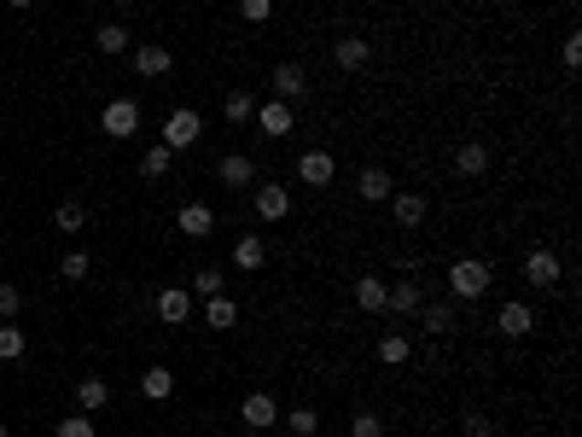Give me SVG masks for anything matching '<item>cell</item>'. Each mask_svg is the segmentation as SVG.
Returning <instances> with one entry per match:
<instances>
[{
	"instance_id": "30",
	"label": "cell",
	"mask_w": 582,
	"mask_h": 437,
	"mask_svg": "<svg viewBox=\"0 0 582 437\" xmlns=\"http://www.w3.org/2000/svg\"><path fill=\"white\" fill-rule=\"evenodd\" d=\"M93 41H100V53H129V29H122V24H100V29H93Z\"/></svg>"
},
{
	"instance_id": "4",
	"label": "cell",
	"mask_w": 582,
	"mask_h": 437,
	"mask_svg": "<svg viewBox=\"0 0 582 437\" xmlns=\"http://www.w3.org/2000/svg\"><path fill=\"white\" fill-rule=\"evenodd\" d=\"M100 129L111 134V140H134V134H140V105H134V100H111V105L100 112Z\"/></svg>"
},
{
	"instance_id": "42",
	"label": "cell",
	"mask_w": 582,
	"mask_h": 437,
	"mask_svg": "<svg viewBox=\"0 0 582 437\" xmlns=\"http://www.w3.org/2000/svg\"><path fill=\"white\" fill-rule=\"evenodd\" d=\"M0 437H12V426H0Z\"/></svg>"
},
{
	"instance_id": "22",
	"label": "cell",
	"mask_w": 582,
	"mask_h": 437,
	"mask_svg": "<svg viewBox=\"0 0 582 437\" xmlns=\"http://www.w3.org/2000/svg\"><path fill=\"white\" fill-rule=\"evenodd\" d=\"M419 321H426V333H431V338H449L460 315H454V304H419Z\"/></svg>"
},
{
	"instance_id": "18",
	"label": "cell",
	"mask_w": 582,
	"mask_h": 437,
	"mask_svg": "<svg viewBox=\"0 0 582 437\" xmlns=\"http://www.w3.org/2000/svg\"><path fill=\"white\" fill-rule=\"evenodd\" d=\"M390 193H397V181H390V169H361V205H390Z\"/></svg>"
},
{
	"instance_id": "23",
	"label": "cell",
	"mask_w": 582,
	"mask_h": 437,
	"mask_svg": "<svg viewBox=\"0 0 582 437\" xmlns=\"http://www.w3.org/2000/svg\"><path fill=\"white\" fill-rule=\"evenodd\" d=\"M140 397L169 402V397H175V373H169V368H146V373H140Z\"/></svg>"
},
{
	"instance_id": "11",
	"label": "cell",
	"mask_w": 582,
	"mask_h": 437,
	"mask_svg": "<svg viewBox=\"0 0 582 437\" xmlns=\"http://www.w3.org/2000/svg\"><path fill=\"white\" fill-rule=\"evenodd\" d=\"M559 257L554 251H547V245H536V251H530L524 257V280H530V286H536V292H547V286H559Z\"/></svg>"
},
{
	"instance_id": "38",
	"label": "cell",
	"mask_w": 582,
	"mask_h": 437,
	"mask_svg": "<svg viewBox=\"0 0 582 437\" xmlns=\"http://www.w3.org/2000/svg\"><path fill=\"white\" fill-rule=\"evenodd\" d=\"M58 274H65V280H88V251H65V257H58Z\"/></svg>"
},
{
	"instance_id": "28",
	"label": "cell",
	"mask_w": 582,
	"mask_h": 437,
	"mask_svg": "<svg viewBox=\"0 0 582 437\" xmlns=\"http://www.w3.org/2000/svg\"><path fill=\"white\" fill-rule=\"evenodd\" d=\"M169 169H175V152H169V146H152L146 158H140V176H146V181H164Z\"/></svg>"
},
{
	"instance_id": "8",
	"label": "cell",
	"mask_w": 582,
	"mask_h": 437,
	"mask_svg": "<svg viewBox=\"0 0 582 437\" xmlns=\"http://www.w3.org/2000/svg\"><path fill=\"white\" fill-rule=\"evenodd\" d=\"M419 304H426V286H419L414 274H402L397 286H385V309H390V315H419Z\"/></svg>"
},
{
	"instance_id": "41",
	"label": "cell",
	"mask_w": 582,
	"mask_h": 437,
	"mask_svg": "<svg viewBox=\"0 0 582 437\" xmlns=\"http://www.w3.org/2000/svg\"><path fill=\"white\" fill-rule=\"evenodd\" d=\"M6 6H36V0H6Z\"/></svg>"
},
{
	"instance_id": "21",
	"label": "cell",
	"mask_w": 582,
	"mask_h": 437,
	"mask_svg": "<svg viewBox=\"0 0 582 437\" xmlns=\"http://www.w3.org/2000/svg\"><path fill=\"white\" fill-rule=\"evenodd\" d=\"M390 216H397L402 228H419L426 222V193H390Z\"/></svg>"
},
{
	"instance_id": "20",
	"label": "cell",
	"mask_w": 582,
	"mask_h": 437,
	"mask_svg": "<svg viewBox=\"0 0 582 437\" xmlns=\"http://www.w3.org/2000/svg\"><path fill=\"white\" fill-rule=\"evenodd\" d=\"M204 321H210L216 333H233V326H239V304H233L228 292H216V298H204Z\"/></svg>"
},
{
	"instance_id": "10",
	"label": "cell",
	"mask_w": 582,
	"mask_h": 437,
	"mask_svg": "<svg viewBox=\"0 0 582 437\" xmlns=\"http://www.w3.org/2000/svg\"><path fill=\"white\" fill-rule=\"evenodd\" d=\"M257 129L269 134V140H286V134L297 129L291 105H286V100H262V105H257Z\"/></svg>"
},
{
	"instance_id": "17",
	"label": "cell",
	"mask_w": 582,
	"mask_h": 437,
	"mask_svg": "<svg viewBox=\"0 0 582 437\" xmlns=\"http://www.w3.org/2000/svg\"><path fill=\"white\" fill-rule=\"evenodd\" d=\"M134 70L140 76H169V70H175V53L157 47V41H146V47H134Z\"/></svg>"
},
{
	"instance_id": "32",
	"label": "cell",
	"mask_w": 582,
	"mask_h": 437,
	"mask_svg": "<svg viewBox=\"0 0 582 437\" xmlns=\"http://www.w3.org/2000/svg\"><path fill=\"white\" fill-rule=\"evenodd\" d=\"M286 426H291V437H314V432H321V414H314V409H291Z\"/></svg>"
},
{
	"instance_id": "13",
	"label": "cell",
	"mask_w": 582,
	"mask_h": 437,
	"mask_svg": "<svg viewBox=\"0 0 582 437\" xmlns=\"http://www.w3.org/2000/svg\"><path fill=\"white\" fill-rule=\"evenodd\" d=\"M175 228L186 233V240H210V233H216V210L193 198V205H181V210H175Z\"/></svg>"
},
{
	"instance_id": "37",
	"label": "cell",
	"mask_w": 582,
	"mask_h": 437,
	"mask_svg": "<svg viewBox=\"0 0 582 437\" xmlns=\"http://www.w3.org/2000/svg\"><path fill=\"white\" fill-rule=\"evenodd\" d=\"M239 18L245 24H269L274 18V0H239Z\"/></svg>"
},
{
	"instance_id": "12",
	"label": "cell",
	"mask_w": 582,
	"mask_h": 437,
	"mask_svg": "<svg viewBox=\"0 0 582 437\" xmlns=\"http://www.w3.org/2000/svg\"><path fill=\"white\" fill-rule=\"evenodd\" d=\"M454 176H460V181L490 176V146H483V140H466V146H454Z\"/></svg>"
},
{
	"instance_id": "15",
	"label": "cell",
	"mask_w": 582,
	"mask_h": 437,
	"mask_svg": "<svg viewBox=\"0 0 582 437\" xmlns=\"http://www.w3.org/2000/svg\"><path fill=\"white\" fill-rule=\"evenodd\" d=\"M216 176H222V187H233V193H245V187H257V164H250L245 152H228V158L216 164Z\"/></svg>"
},
{
	"instance_id": "29",
	"label": "cell",
	"mask_w": 582,
	"mask_h": 437,
	"mask_svg": "<svg viewBox=\"0 0 582 437\" xmlns=\"http://www.w3.org/2000/svg\"><path fill=\"white\" fill-rule=\"evenodd\" d=\"M222 117H228V123H250V117H257V100H250L245 88H233L228 100H222Z\"/></svg>"
},
{
	"instance_id": "40",
	"label": "cell",
	"mask_w": 582,
	"mask_h": 437,
	"mask_svg": "<svg viewBox=\"0 0 582 437\" xmlns=\"http://www.w3.org/2000/svg\"><path fill=\"white\" fill-rule=\"evenodd\" d=\"M565 65H571V70L582 65V36H565Z\"/></svg>"
},
{
	"instance_id": "33",
	"label": "cell",
	"mask_w": 582,
	"mask_h": 437,
	"mask_svg": "<svg viewBox=\"0 0 582 437\" xmlns=\"http://www.w3.org/2000/svg\"><path fill=\"white\" fill-rule=\"evenodd\" d=\"M193 292H198V298H216V292H228L222 269H198V274H193Z\"/></svg>"
},
{
	"instance_id": "19",
	"label": "cell",
	"mask_w": 582,
	"mask_h": 437,
	"mask_svg": "<svg viewBox=\"0 0 582 437\" xmlns=\"http://www.w3.org/2000/svg\"><path fill=\"white\" fill-rule=\"evenodd\" d=\"M105 402H111V385H105L100 373H82V379H76V409L93 414V409H105Z\"/></svg>"
},
{
	"instance_id": "43",
	"label": "cell",
	"mask_w": 582,
	"mask_h": 437,
	"mask_svg": "<svg viewBox=\"0 0 582 437\" xmlns=\"http://www.w3.org/2000/svg\"><path fill=\"white\" fill-rule=\"evenodd\" d=\"M245 437H269V432H245Z\"/></svg>"
},
{
	"instance_id": "1",
	"label": "cell",
	"mask_w": 582,
	"mask_h": 437,
	"mask_svg": "<svg viewBox=\"0 0 582 437\" xmlns=\"http://www.w3.org/2000/svg\"><path fill=\"white\" fill-rule=\"evenodd\" d=\"M490 286H495V269H490L483 257H460V262L449 269V292H454L460 304H478Z\"/></svg>"
},
{
	"instance_id": "2",
	"label": "cell",
	"mask_w": 582,
	"mask_h": 437,
	"mask_svg": "<svg viewBox=\"0 0 582 437\" xmlns=\"http://www.w3.org/2000/svg\"><path fill=\"white\" fill-rule=\"evenodd\" d=\"M198 134H204V117H198V112H186V105H181V112H169V117H164V146H169V152H186V146H198Z\"/></svg>"
},
{
	"instance_id": "25",
	"label": "cell",
	"mask_w": 582,
	"mask_h": 437,
	"mask_svg": "<svg viewBox=\"0 0 582 437\" xmlns=\"http://www.w3.org/2000/svg\"><path fill=\"white\" fill-rule=\"evenodd\" d=\"M355 304L367 309V315H385V280L379 274H361L355 280Z\"/></svg>"
},
{
	"instance_id": "7",
	"label": "cell",
	"mask_w": 582,
	"mask_h": 437,
	"mask_svg": "<svg viewBox=\"0 0 582 437\" xmlns=\"http://www.w3.org/2000/svg\"><path fill=\"white\" fill-rule=\"evenodd\" d=\"M239 420H245V432H274V420H280V402L269 391H250L239 402Z\"/></svg>"
},
{
	"instance_id": "24",
	"label": "cell",
	"mask_w": 582,
	"mask_h": 437,
	"mask_svg": "<svg viewBox=\"0 0 582 437\" xmlns=\"http://www.w3.org/2000/svg\"><path fill=\"white\" fill-rule=\"evenodd\" d=\"M269 262V245H262V233H245L239 245H233V269H262Z\"/></svg>"
},
{
	"instance_id": "45",
	"label": "cell",
	"mask_w": 582,
	"mask_h": 437,
	"mask_svg": "<svg viewBox=\"0 0 582 437\" xmlns=\"http://www.w3.org/2000/svg\"><path fill=\"white\" fill-rule=\"evenodd\" d=\"M419 437H437V432H419Z\"/></svg>"
},
{
	"instance_id": "27",
	"label": "cell",
	"mask_w": 582,
	"mask_h": 437,
	"mask_svg": "<svg viewBox=\"0 0 582 437\" xmlns=\"http://www.w3.org/2000/svg\"><path fill=\"white\" fill-rule=\"evenodd\" d=\"M53 228H58V233H82V228H88V210H82V198H65V205L53 210Z\"/></svg>"
},
{
	"instance_id": "3",
	"label": "cell",
	"mask_w": 582,
	"mask_h": 437,
	"mask_svg": "<svg viewBox=\"0 0 582 437\" xmlns=\"http://www.w3.org/2000/svg\"><path fill=\"white\" fill-rule=\"evenodd\" d=\"M333 176H338V164H333V152H326V146L297 152V181H303V187H333Z\"/></svg>"
},
{
	"instance_id": "6",
	"label": "cell",
	"mask_w": 582,
	"mask_h": 437,
	"mask_svg": "<svg viewBox=\"0 0 582 437\" xmlns=\"http://www.w3.org/2000/svg\"><path fill=\"white\" fill-rule=\"evenodd\" d=\"M269 88H274V100H303L309 93V70L297 65V59H286V65H274V76H269Z\"/></svg>"
},
{
	"instance_id": "16",
	"label": "cell",
	"mask_w": 582,
	"mask_h": 437,
	"mask_svg": "<svg viewBox=\"0 0 582 437\" xmlns=\"http://www.w3.org/2000/svg\"><path fill=\"white\" fill-rule=\"evenodd\" d=\"M333 59H338V70H367V59H373V41H367V36H338Z\"/></svg>"
},
{
	"instance_id": "44",
	"label": "cell",
	"mask_w": 582,
	"mask_h": 437,
	"mask_svg": "<svg viewBox=\"0 0 582 437\" xmlns=\"http://www.w3.org/2000/svg\"><path fill=\"white\" fill-rule=\"evenodd\" d=\"M117 6H134V0H117Z\"/></svg>"
},
{
	"instance_id": "36",
	"label": "cell",
	"mask_w": 582,
	"mask_h": 437,
	"mask_svg": "<svg viewBox=\"0 0 582 437\" xmlns=\"http://www.w3.org/2000/svg\"><path fill=\"white\" fill-rule=\"evenodd\" d=\"M53 437H100V432H93V420H88V414H65Z\"/></svg>"
},
{
	"instance_id": "9",
	"label": "cell",
	"mask_w": 582,
	"mask_h": 437,
	"mask_svg": "<svg viewBox=\"0 0 582 437\" xmlns=\"http://www.w3.org/2000/svg\"><path fill=\"white\" fill-rule=\"evenodd\" d=\"M152 304H157V321H169V326H186V321H193V292H186V286H164Z\"/></svg>"
},
{
	"instance_id": "26",
	"label": "cell",
	"mask_w": 582,
	"mask_h": 437,
	"mask_svg": "<svg viewBox=\"0 0 582 437\" xmlns=\"http://www.w3.org/2000/svg\"><path fill=\"white\" fill-rule=\"evenodd\" d=\"M379 362H385V368L414 362V345H407V333H385V338H379Z\"/></svg>"
},
{
	"instance_id": "31",
	"label": "cell",
	"mask_w": 582,
	"mask_h": 437,
	"mask_svg": "<svg viewBox=\"0 0 582 437\" xmlns=\"http://www.w3.org/2000/svg\"><path fill=\"white\" fill-rule=\"evenodd\" d=\"M24 356V333H18V321H0V362H18Z\"/></svg>"
},
{
	"instance_id": "14",
	"label": "cell",
	"mask_w": 582,
	"mask_h": 437,
	"mask_svg": "<svg viewBox=\"0 0 582 437\" xmlns=\"http://www.w3.org/2000/svg\"><path fill=\"white\" fill-rule=\"evenodd\" d=\"M495 326H501V333H507V338H530V326H536V309H530L524 298H513V304H501Z\"/></svg>"
},
{
	"instance_id": "5",
	"label": "cell",
	"mask_w": 582,
	"mask_h": 437,
	"mask_svg": "<svg viewBox=\"0 0 582 437\" xmlns=\"http://www.w3.org/2000/svg\"><path fill=\"white\" fill-rule=\"evenodd\" d=\"M250 205H257L262 222H286V216H291V193L280 181H262V187H250Z\"/></svg>"
},
{
	"instance_id": "34",
	"label": "cell",
	"mask_w": 582,
	"mask_h": 437,
	"mask_svg": "<svg viewBox=\"0 0 582 437\" xmlns=\"http://www.w3.org/2000/svg\"><path fill=\"white\" fill-rule=\"evenodd\" d=\"M460 432H466V437H495V420L483 414V409H466V420H460Z\"/></svg>"
},
{
	"instance_id": "35",
	"label": "cell",
	"mask_w": 582,
	"mask_h": 437,
	"mask_svg": "<svg viewBox=\"0 0 582 437\" xmlns=\"http://www.w3.org/2000/svg\"><path fill=\"white\" fill-rule=\"evenodd\" d=\"M350 437H385V420L373 414V409H361V414L350 420Z\"/></svg>"
},
{
	"instance_id": "39",
	"label": "cell",
	"mask_w": 582,
	"mask_h": 437,
	"mask_svg": "<svg viewBox=\"0 0 582 437\" xmlns=\"http://www.w3.org/2000/svg\"><path fill=\"white\" fill-rule=\"evenodd\" d=\"M18 309H24V292H18V286H0V315L12 321V315H18Z\"/></svg>"
}]
</instances>
